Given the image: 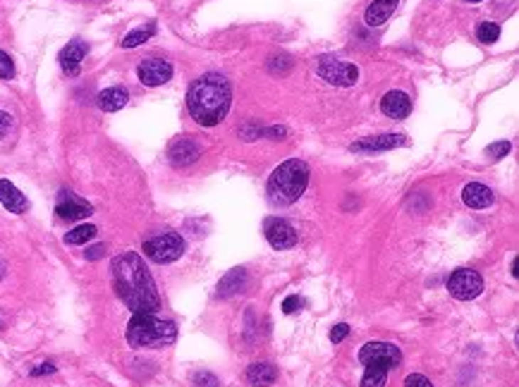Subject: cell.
Listing matches in <instances>:
<instances>
[{
	"label": "cell",
	"instance_id": "cell-1",
	"mask_svg": "<svg viewBox=\"0 0 519 387\" xmlns=\"http://www.w3.org/2000/svg\"><path fill=\"white\" fill-rule=\"evenodd\" d=\"M113 287L132 313H156L161 297L146 263L137 251H124L113 258Z\"/></svg>",
	"mask_w": 519,
	"mask_h": 387
},
{
	"label": "cell",
	"instance_id": "cell-2",
	"mask_svg": "<svg viewBox=\"0 0 519 387\" xmlns=\"http://www.w3.org/2000/svg\"><path fill=\"white\" fill-rule=\"evenodd\" d=\"M230 103H232V91L230 82L223 75H203L199 77L187 91V108L194 122L201 127H215L225 120Z\"/></svg>",
	"mask_w": 519,
	"mask_h": 387
},
{
	"label": "cell",
	"instance_id": "cell-3",
	"mask_svg": "<svg viewBox=\"0 0 519 387\" xmlns=\"http://www.w3.org/2000/svg\"><path fill=\"white\" fill-rule=\"evenodd\" d=\"M309 185V165L304 160L292 158L273 170L268 180V199L273 206H292L301 199Z\"/></svg>",
	"mask_w": 519,
	"mask_h": 387
},
{
	"label": "cell",
	"instance_id": "cell-4",
	"mask_svg": "<svg viewBox=\"0 0 519 387\" xmlns=\"http://www.w3.org/2000/svg\"><path fill=\"white\" fill-rule=\"evenodd\" d=\"M177 339L173 320H163L156 313H134L127 325V342L134 349H163Z\"/></svg>",
	"mask_w": 519,
	"mask_h": 387
},
{
	"label": "cell",
	"instance_id": "cell-5",
	"mask_svg": "<svg viewBox=\"0 0 519 387\" xmlns=\"http://www.w3.org/2000/svg\"><path fill=\"white\" fill-rule=\"evenodd\" d=\"M144 254L149 256L154 263H173L185 254V239L177 232H163L144 241Z\"/></svg>",
	"mask_w": 519,
	"mask_h": 387
},
{
	"label": "cell",
	"instance_id": "cell-6",
	"mask_svg": "<svg viewBox=\"0 0 519 387\" xmlns=\"http://www.w3.org/2000/svg\"><path fill=\"white\" fill-rule=\"evenodd\" d=\"M316 72L321 80H326L328 84H335V87H354L359 80L357 65L345 62V60H340V58H331V55L319 58Z\"/></svg>",
	"mask_w": 519,
	"mask_h": 387
},
{
	"label": "cell",
	"instance_id": "cell-7",
	"mask_svg": "<svg viewBox=\"0 0 519 387\" xmlns=\"http://www.w3.org/2000/svg\"><path fill=\"white\" fill-rule=\"evenodd\" d=\"M448 290L457 301H469V299H476L478 294L483 292V280L476 271L459 268V271H455L450 275Z\"/></svg>",
	"mask_w": 519,
	"mask_h": 387
},
{
	"label": "cell",
	"instance_id": "cell-8",
	"mask_svg": "<svg viewBox=\"0 0 519 387\" xmlns=\"http://www.w3.org/2000/svg\"><path fill=\"white\" fill-rule=\"evenodd\" d=\"M359 361L364 366L366 364H380L390 371V369H397L400 366V361H402V351H400V347L392 344V342H369V344L361 347Z\"/></svg>",
	"mask_w": 519,
	"mask_h": 387
},
{
	"label": "cell",
	"instance_id": "cell-9",
	"mask_svg": "<svg viewBox=\"0 0 519 387\" xmlns=\"http://www.w3.org/2000/svg\"><path fill=\"white\" fill-rule=\"evenodd\" d=\"M264 232L268 244L278 249V251H285V249H292L297 244V229L282 218H268L264 225Z\"/></svg>",
	"mask_w": 519,
	"mask_h": 387
},
{
	"label": "cell",
	"instance_id": "cell-10",
	"mask_svg": "<svg viewBox=\"0 0 519 387\" xmlns=\"http://www.w3.org/2000/svg\"><path fill=\"white\" fill-rule=\"evenodd\" d=\"M137 77H139L144 87H161L173 77V65L168 60H161V58H149L137 67Z\"/></svg>",
	"mask_w": 519,
	"mask_h": 387
},
{
	"label": "cell",
	"instance_id": "cell-11",
	"mask_svg": "<svg viewBox=\"0 0 519 387\" xmlns=\"http://www.w3.org/2000/svg\"><path fill=\"white\" fill-rule=\"evenodd\" d=\"M55 213L60 220H82V218H89L94 213V208H91V203L77 199L72 192H63L60 199H58Z\"/></svg>",
	"mask_w": 519,
	"mask_h": 387
},
{
	"label": "cell",
	"instance_id": "cell-12",
	"mask_svg": "<svg viewBox=\"0 0 519 387\" xmlns=\"http://www.w3.org/2000/svg\"><path fill=\"white\" fill-rule=\"evenodd\" d=\"M89 53V45L80 41V38H75V41H70L65 48L60 50V67L65 75H70V77H75V75H80V70H82V60L87 58Z\"/></svg>",
	"mask_w": 519,
	"mask_h": 387
},
{
	"label": "cell",
	"instance_id": "cell-13",
	"mask_svg": "<svg viewBox=\"0 0 519 387\" xmlns=\"http://www.w3.org/2000/svg\"><path fill=\"white\" fill-rule=\"evenodd\" d=\"M380 110H383V115L392 117V120H402V117L412 113V98L405 91H387L380 98Z\"/></svg>",
	"mask_w": 519,
	"mask_h": 387
},
{
	"label": "cell",
	"instance_id": "cell-14",
	"mask_svg": "<svg viewBox=\"0 0 519 387\" xmlns=\"http://www.w3.org/2000/svg\"><path fill=\"white\" fill-rule=\"evenodd\" d=\"M397 146H405L402 134H380V136H369L364 141L352 143L350 151H354V153H371V151H387Z\"/></svg>",
	"mask_w": 519,
	"mask_h": 387
},
{
	"label": "cell",
	"instance_id": "cell-15",
	"mask_svg": "<svg viewBox=\"0 0 519 387\" xmlns=\"http://www.w3.org/2000/svg\"><path fill=\"white\" fill-rule=\"evenodd\" d=\"M199 156H201L199 143L194 139H189V136H182V139H177L173 146H170V163L177 168L189 165V163H194Z\"/></svg>",
	"mask_w": 519,
	"mask_h": 387
},
{
	"label": "cell",
	"instance_id": "cell-16",
	"mask_svg": "<svg viewBox=\"0 0 519 387\" xmlns=\"http://www.w3.org/2000/svg\"><path fill=\"white\" fill-rule=\"evenodd\" d=\"M0 203L8 208L10 213H24L29 208V201L19 189L8 180H0Z\"/></svg>",
	"mask_w": 519,
	"mask_h": 387
},
{
	"label": "cell",
	"instance_id": "cell-17",
	"mask_svg": "<svg viewBox=\"0 0 519 387\" xmlns=\"http://www.w3.org/2000/svg\"><path fill=\"white\" fill-rule=\"evenodd\" d=\"M397 3L400 0H373L364 12V22L369 24V27H380V24H385L387 19L392 17V12L397 10Z\"/></svg>",
	"mask_w": 519,
	"mask_h": 387
},
{
	"label": "cell",
	"instance_id": "cell-18",
	"mask_svg": "<svg viewBox=\"0 0 519 387\" xmlns=\"http://www.w3.org/2000/svg\"><path fill=\"white\" fill-rule=\"evenodd\" d=\"M462 201L466 203L469 208H488L493 201H496V196L486 185H478V182H471V185H466L462 189Z\"/></svg>",
	"mask_w": 519,
	"mask_h": 387
},
{
	"label": "cell",
	"instance_id": "cell-19",
	"mask_svg": "<svg viewBox=\"0 0 519 387\" xmlns=\"http://www.w3.org/2000/svg\"><path fill=\"white\" fill-rule=\"evenodd\" d=\"M127 101H129V94L122 87H110L106 91H101L96 98L98 108L106 110V113H117L120 108L127 106Z\"/></svg>",
	"mask_w": 519,
	"mask_h": 387
},
{
	"label": "cell",
	"instance_id": "cell-20",
	"mask_svg": "<svg viewBox=\"0 0 519 387\" xmlns=\"http://www.w3.org/2000/svg\"><path fill=\"white\" fill-rule=\"evenodd\" d=\"M247 285V271L245 268H232L228 275H223V280L218 282V297L228 299L232 294H237L245 290Z\"/></svg>",
	"mask_w": 519,
	"mask_h": 387
},
{
	"label": "cell",
	"instance_id": "cell-21",
	"mask_svg": "<svg viewBox=\"0 0 519 387\" xmlns=\"http://www.w3.org/2000/svg\"><path fill=\"white\" fill-rule=\"evenodd\" d=\"M275 378H278V369H275L273 364H252L247 371V380L249 385L254 387H268L275 383Z\"/></svg>",
	"mask_w": 519,
	"mask_h": 387
},
{
	"label": "cell",
	"instance_id": "cell-22",
	"mask_svg": "<svg viewBox=\"0 0 519 387\" xmlns=\"http://www.w3.org/2000/svg\"><path fill=\"white\" fill-rule=\"evenodd\" d=\"M387 380V369L380 364H366L364 378H361V387H385Z\"/></svg>",
	"mask_w": 519,
	"mask_h": 387
},
{
	"label": "cell",
	"instance_id": "cell-23",
	"mask_svg": "<svg viewBox=\"0 0 519 387\" xmlns=\"http://www.w3.org/2000/svg\"><path fill=\"white\" fill-rule=\"evenodd\" d=\"M96 237V227L94 225H80L75 229H70L68 234H65V244H72V246H80V244H87L89 239Z\"/></svg>",
	"mask_w": 519,
	"mask_h": 387
},
{
	"label": "cell",
	"instance_id": "cell-24",
	"mask_svg": "<svg viewBox=\"0 0 519 387\" xmlns=\"http://www.w3.org/2000/svg\"><path fill=\"white\" fill-rule=\"evenodd\" d=\"M154 34H156V24L154 22L146 24V27H141V29L129 31V34L124 36V41H122V48H134V45H141L144 41H149Z\"/></svg>",
	"mask_w": 519,
	"mask_h": 387
},
{
	"label": "cell",
	"instance_id": "cell-25",
	"mask_svg": "<svg viewBox=\"0 0 519 387\" xmlns=\"http://www.w3.org/2000/svg\"><path fill=\"white\" fill-rule=\"evenodd\" d=\"M476 38L481 43H496L501 38V27L496 22H481L476 29Z\"/></svg>",
	"mask_w": 519,
	"mask_h": 387
},
{
	"label": "cell",
	"instance_id": "cell-26",
	"mask_svg": "<svg viewBox=\"0 0 519 387\" xmlns=\"http://www.w3.org/2000/svg\"><path fill=\"white\" fill-rule=\"evenodd\" d=\"M510 148H512L510 141H496V143H491V146L486 148V153H488L493 160H501V158H505V156L510 153Z\"/></svg>",
	"mask_w": 519,
	"mask_h": 387
},
{
	"label": "cell",
	"instance_id": "cell-27",
	"mask_svg": "<svg viewBox=\"0 0 519 387\" xmlns=\"http://www.w3.org/2000/svg\"><path fill=\"white\" fill-rule=\"evenodd\" d=\"M15 77V62L10 60L8 53L0 50V80H12Z\"/></svg>",
	"mask_w": 519,
	"mask_h": 387
},
{
	"label": "cell",
	"instance_id": "cell-28",
	"mask_svg": "<svg viewBox=\"0 0 519 387\" xmlns=\"http://www.w3.org/2000/svg\"><path fill=\"white\" fill-rule=\"evenodd\" d=\"M194 385L196 387H220L218 378H215L213 373H206V371L196 373V376H194Z\"/></svg>",
	"mask_w": 519,
	"mask_h": 387
},
{
	"label": "cell",
	"instance_id": "cell-29",
	"mask_svg": "<svg viewBox=\"0 0 519 387\" xmlns=\"http://www.w3.org/2000/svg\"><path fill=\"white\" fill-rule=\"evenodd\" d=\"M405 387H433L431 380L422 376V373H412V376L405 378Z\"/></svg>",
	"mask_w": 519,
	"mask_h": 387
},
{
	"label": "cell",
	"instance_id": "cell-30",
	"mask_svg": "<svg viewBox=\"0 0 519 387\" xmlns=\"http://www.w3.org/2000/svg\"><path fill=\"white\" fill-rule=\"evenodd\" d=\"M347 334H350V325L347 323H340V325H335L333 330H331V342H343V339L347 337Z\"/></svg>",
	"mask_w": 519,
	"mask_h": 387
},
{
	"label": "cell",
	"instance_id": "cell-31",
	"mask_svg": "<svg viewBox=\"0 0 519 387\" xmlns=\"http://www.w3.org/2000/svg\"><path fill=\"white\" fill-rule=\"evenodd\" d=\"M299 306H301V299L299 297H287L285 301H282V311L285 313H294V311H299Z\"/></svg>",
	"mask_w": 519,
	"mask_h": 387
},
{
	"label": "cell",
	"instance_id": "cell-32",
	"mask_svg": "<svg viewBox=\"0 0 519 387\" xmlns=\"http://www.w3.org/2000/svg\"><path fill=\"white\" fill-rule=\"evenodd\" d=\"M10 127H12V117L0 110V139H3V136L10 132Z\"/></svg>",
	"mask_w": 519,
	"mask_h": 387
},
{
	"label": "cell",
	"instance_id": "cell-33",
	"mask_svg": "<svg viewBox=\"0 0 519 387\" xmlns=\"http://www.w3.org/2000/svg\"><path fill=\"white\" fill-rule=\"evenodd\" d=\"M103 254H106V246H103V244H96V246L87 249V258H89V261H96V258H101Z\"/></svg>",
	"mask_w": 519,
	"mask_h": 387
},
{
	"label": "cell",
	"instance_id": "cell-34",
	"mask_svg": "<svg viewBox=\"0 0 519 387\" xmlns=\"http://www.w3.org/2000/svg\"><path fill=\"white\" fill-rule=\"evenodd\" d=\"M43 373H55V366L53 364H41L38 369L31 371V376H43Z\"/></svg>",
	"mask_w": 519,
	"mask_h": 387
},
{
	"label": "cell",
	"instance_id": "cell-35",
	"mask_svg": "<svg viewBox=\"0 0 519 387\" xmlns=\"http://www.w3.org/2000/svg\"><path fill=\"white\" fill-rule=\"evenodd\" d=\"M512 275H515V278H517V275H519V271H517V258L512 261Z\"/></svg>",
	"mask_w": 519,
	"mask_h": 387
},
{
	"label": "cell",
	"instance_id": "cell-36",
	"mask_svg": "<svg viewBox=\"0 0 519 387\" xmlns=\"http://www.w3.org/2000/svg\"><path fill=\"white\" fill-rule=\"evenodd\" d=\"M466 3H481V0H466Z\"/></svg>",
	"mask_w": 519,
	"mask_h": 387
}]
</instances>
